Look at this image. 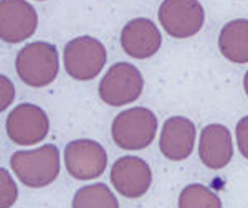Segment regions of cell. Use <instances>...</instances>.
Segmentation results:
<instances>
[{"mask_svg":"<svg viewBox=\"0 0 248 208\" xmlns=\"http://www.w3.org/2000/svg\"><path fill=\"white\" fill-rule=\"evenodd\" d=\"M38 25V15L27 0H2L0 3V37L7 43L30 38Z\"/></svg>","mask_w":248,"mask_h":208,"instance_id":"30bf717a","label":"cell"},{"mask_svg":"<svg viewBox=\"0 0 248 208\" xmlns=\"http://www.w3.org/2000/svg\"><path fill=\"white\" fill-rule=\"evenodd\" d=\"M15 68H17L18 78L27 86H48L58 76V51L55 45L46 42L29 43L18 51Z\"/></svg>","mask_w":248,"mask_h":208,"instance_id":"7a4b0ae2","label":"cell"},{"mask_svg":"<svg viewBox=\"0 0 248 208\" xmlns=\"http://www.w3.org/2000/svg\"><path fill=\"white\" fill-rule=\"evenodd\" d=\"M65 165L77 180H94L105 174L108 155L105 147L91 139H77L66 144Z\"/></svg>","mask_w":248,"mask_h":208,"instance_id":"52a82bcc","label":"cell"},{"mask_svg":"<svg viewBox=\"0 0 248 208\" xmlns=\"http://www.w3.org/2000/svg\"><path fill=\"white\" fill-rule=\"evenodd\" d=\"M119 42L124 53L129 55L131 58L147 59L161 50L162 37L151 20L139 17L124 25Z\"/></svg>","mask_w":248,"mask_h":208,"instance_id":"8fae6325","label":"cell"},{"mask_svg":"<svg viewBox=\"0 0 248 208\" xmlns=\"http://www.w3.org/2000/svg\"><path fill=\"white\" fill-rule=\"evenodd\" d=\"M243 88H245V93L248 96V71L245 73V78H243Z\"/></svg>","mask_w":248,"mask_h":208,"instance_id":"ffe728a7","label":"cell"},{"mask_svg":"<svg viewBox=\"0 0 248 208\" xmlns=\"http://www.w3.org/2000/svg\"><path fill=\"white\" fill-rule=\"evenodd\" d=\"M71 208H119L118 198L105 183L81 187L73 197Z\"/></svg>","mask_w":248,"mask_h":208,"instance_id":"9a60e30c","label":"cell"},{"mask_svg":"<svg viewBox=\"0 0 248 208\" xmlns=\"http://www.w3.org/2000/svg\"><path fill=\"white\" fill-rule=\"evenodd\" d=\"M144 89L141 71L129 63H116L108 70L98 88L99 98L109 106H124L139 99Z\"/></svg>","mask_w":248,"mask_h":208,"instance_id":"5b68a950","label":"cell"},{"mask_svg":"<svg viewBox=\"0 0 248 208\" xmlns=\"http://www.w3.org/2000/svg\"><path fill=\"white\" fill-rule=\"evenodd\" d=\"M233 155L230 131L222 124H209L201 133L199 157L202 163L212 170H220L227 167Z\"/></svg>","mask_w":248,"mask_h":208,"instance_id":"4fadbf2b","label":"cell"},{"mask_svg":"<svg viewBox=\"0 0 248 208\" xmlns=\"http://www.w3.org/2000/svg\"><path fill=\"white\" fill-rule=\"evenodd\" d=\"M237 144L240 154L248 161V116L242 118L237 124Z\"/></svg>","mask_w":248,"mask_h":208,"instance_id":"d6986e66","label":"cell"},{"mask_svg":"<svg viewBox=\"0 0 248 208\" xmlns=\"http://www.w3.org/2000/svg\"><path fill=\"white\" fill-rule=\"evenodd\" d=\"M218 48L232 63H248V20L238 18L227 23L218 35Z\"/></svg>","mask_w":248,"mask_h":208,"instance_id":"5bb4252c","label":"cell"},{"mask_svg":"<svg viewBox=\"0 0 248 208\" xmlns=\"http://www.w3.org/2000/svg\"><path fill=\"white\" fill-rule=\"evenodd\" d=\"M205 12L199 0H164L159 7V22L174 38H190L203 27Z\"/></svg>","mask_w":248,"mask_h":208,"instance_id":"8992f818","label":"cell"},{"mask_svg":"<svg viewBox=\"0 0 248 208\" xmlns=\"http://www.w3.org/2000/svg\"><path fill=\"white\" fill-rule=\"evenodd\" d=\"M18 189L14 182L10 172L2 169L0 170V208H10L17 202Z\"/></svg>","mask_w":248,"mask_h":208,"instance_id":"e0dca14e","label":"cell"},{"mask_svg":"<svg viewBox=\"0 0 248 208\" xmlns=\"http://www.w3.org/2000/svg\"><path fill=\"white\" fill-rule=\"evenodd\" d=\"M195 144V126L190 119L182 116L169 118L162 126L159 149L169 161L179 162L187 159L194 150Z\"/></svg>","mask_w":248,"mask_h":208,"instance_id":"7c38bea8","label":"cell"},{"mask_svg":"<svg viewBox=\"0 0 248 208\" xmlns=\"http://www.w3.org/2000/svg\"><path fill=\"white\" fill-rule=\"evenodd\" d=\"M5 129L12 142L18 146H35L46 137L50 121L40 106L23 103L10 111Z\"/></svg>","mask_w":248,"mask_h":208,"instance_id":"ba28073f","label":"cell"},{"mask_svg":"<svg viewBox=\"0 0 248 208\" xmlns=\"http://www.w3.org/2000/svg\"><path fill=\"white\" fill-rule=\"evenodd\" d=\"M157 133V118L147 107H131L114 118L111 135L118 147L124 150L146 149Z\"/></svg>","mask_w":248,"mask_h":208,"instance_id":"3957f363","label":"cell"},{"mask_svg":"<svg viewBox=\"0 0 248 208\" xmlns=\"http://www.w3.org/2000/svg\"><path fill=\"white\" fill-rule=\"evenodd\" d=\"M179 208H222V202L209 187L192 183L179 195Z\"/></svg>","mask_w":248,"mask_h":208,"instance_id":"2e32d148","label":"cell"},{"mask_svg":"<svg viewBox=\"0 0 248 208\" xmlns=\"http://www.w3.org/2000/svg\"><path fill=\"white\" fill-rule=\"evenodd\" d=\"M15 99V88L5 74L0 76V111H5Z\"/></svg>","mask_w":248,"mask_h":208,"instance_id":"ac0fdd59","label":"cell"},{"mask_svg":"<svg viewBox=\"0 0 248 208\" xmlns=\"http://www.w3.org/2000/svg\"><path fill=\"white\" fill-rule=\"evenodd\" d=\"M108 51L99 40L93 37H78L66 43L63 63L66 73L78 81L96 78L106 65Z\"/></svg>","mask_w":248,"mask_h":208,"instance_id":"277c9868","label":"cell"},{"mask_svg":"<svg viewBox=\"0 0 248 208\" xmlns=\"http://www.w3.org/2000/svg\"><path fill=\"white\" fill-rule=\"evenodd\" d=\"M10 167L23 185L42 189L58 177L60 150L53 144H45L33 150H18L10 157Z\"/></svg>","mask_w":248,"mask_h":208,"instance_id":"6da1fadb","label":"cell"},{"mask_svg":"<svg viewBox=\"0 0 248 208\" xmlns=\"http://www.w3.org/2000/svg\"><path fill=\"white\" fill-rule=\"evenodd\" d=\"M111 183L121 197L141 198L153 183V172L144 159L124 155L111 169Z\"/></svg>","mask_w":248,"mask_h":208,"instance_id":"9c48e42d","label":"cell"}]
</instances>
